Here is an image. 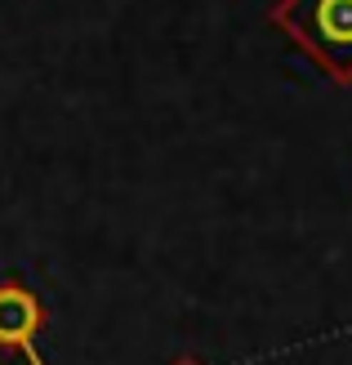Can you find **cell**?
Segmentation results:
<instances>
[{
  "label": "cell",
  "mask_w": 352,
  "mask_h": 365,
  "mask_svg": "<svg viewBox=\"0 0 352 365\" xmlns=\"http://www.w3.org/2000/svg\"><path fill=\"white\" fill-rule=\"evenodd\" d=\"M41 303L23 285H0V348H18L31 365H45L36 352V330H41Z\"/></svg>",
  "instance_id": "2"
},
{
  "label": "cell",
  "mask_w": 352,
  "mask_h": 365,
  "mask_svg": "<svg viewBox=\"0 0 352 365\" xmlns=\"http://www.w3.org/2000/svg\"><path fill=\"white\" fill-rule=\"evenodd\" d=\"M272 23L330 81L352 85V0H281L272 9Z\"/></svg>",
  "instance_id": "1"
}]
</instances>
